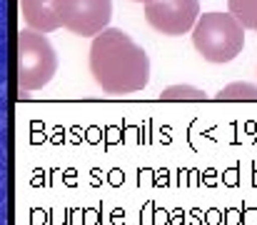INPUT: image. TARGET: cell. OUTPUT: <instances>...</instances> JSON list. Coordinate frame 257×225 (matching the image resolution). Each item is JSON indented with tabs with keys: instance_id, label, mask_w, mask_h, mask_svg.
I'll return each instance as SVG.
<instances>
[{
	"instance_id": "obj_1",
	"label": "cell",
	"mask_w": 257,
	"mask_h": 225,
	"mask_svg": "<svg viewBox=\"0 0 257 225\" xmlns=\"http://www.w3.org/2000/svg\"><path fill=\"white\" fill-rule=\"evenodd\" d=\"M90 75L107 95L138 93L150 80V58L125 30L105 28L90 45Z\"/></svg>"
},
{
	"instance_id": "obj_2",
	"label": "cell",
	"mask_w": 257,
	"mask_h": 225,
	"mask_svg": "<svg viewBox=\"0 0 257 225\" xmlns=\"http://www.w3.org/2000/svg\"><path fill=\"white\" fill-rule=\"evenodd\" d=\"M192 45L207 63H230L245 48V28L232 13H205L192 28Z\"/></svg>"
},
{
	"instance_id": "obj_3",
	"label": "cell",
	"mask_w": 257,
	"mask_h": 225,
	"mask_svg": "<svg viewBox=\"0 0 257 225\" xmlns=\"http://www.w3.org/2000/svg\"><path fill=\"white\" fill-rule=\"evenodd\" d=\"M58 73V55L45 38L33 28L18 33V83L20 90H40Z\"/></svg>"
},
{
	"instance_id": "obj_4",
	"label": "cell",
	"mask_w": 257,
	"mask_h": 225,
	"mask_svg": "<svg viewBox=\"0 0 257 225\" xmlns=\"http://www.w3.org/2000/svg\"><path fill=\"white\" fill-rule=\"evenodd\" d=\"M55 10L63 28L83 38H95L110 23L112 0H55Z\"/></svg>"
},
{
	"instance_id": "obj_5",
	"label": "cell",
	"mask_w": 257,
	"mask_h": 225,
	"mask_svg": "<svg viewBox=\"0 0 257 225\" xmlns=\"http://www.w3.org/2000/svg\"><path fill=\"white\" fill-rule=\"evenodd\" d=\"M200 18V0H150L145 3V20L163 35H185Z\"/></svg>"
},
{
	"instance_id": "obj_6",
	"label": "cell",
	"mask_w": 257,
	"mask_h": 225,
	"mask_svg": "<svg viewBox=\"0 0 257 225\" xmlns=\"http://www.w3.org/2000/svg\"><path fill=\"white\" fill-rule=\"evenodd\" d=\"M20 10H23L28 28L38 33H53L60 28L55 0H20Z\"/></svg>"
},
{
	"instance_id": "obj_7",
	"label": "cell",
	"mask_w": 257,
	"mask_h": 225,
	"mask_svg": "<svg viewBox=\"0 0 257 225\" xmlns=\"http://www.w3.org/2000/svg\"><path fill=\"white\" fill-rule=\"evenodd\" d=\"M227 8L245 30H257V0H227Z\"/></svg>"
},
{
	"instance_id": "obj_8",
	"label": "cell",
	"mask_w": 257,
	"mask_h": 225,
	"mask_svg": "<svg viewBox=\"0 0 257 225\" xmlns=\"http://www.w3.org/2000/svg\"><path fill=\"white\" fill-rule=\"evenodd\" d=\"M215 98L217 100H257V85H252V83H230Z\"/></svg>"
},
{
	"instance_id": "obj_9",
	"label": "cell",
	"mask_w": 257,
	"mask_h": 225,
	"mask_svg": "<svg viewBox=\"0 0 257 225\" xmlns=\"http://www.w3.org/2000/svg\"><path fill=\"white\" fill-rule=\"evenodd\" d=\"M163 100H205V90L195 88V85H170L160 93Z\"/></svg>"
},
{
	"instance_id": "obj_10",
	"label": "cell",
	"mask_w": 257,
	"mask_h": 225,
	"mask_svg": "<svg viewBox=\"0 0 257 225\" xmlns=\"http://www.w3.org/2000/svg\"><path fill=\"white\" fill-rule=\"evenodd\" d=\"M135 3H150V0H135Z\"/></svg>"
}]
</instances>
